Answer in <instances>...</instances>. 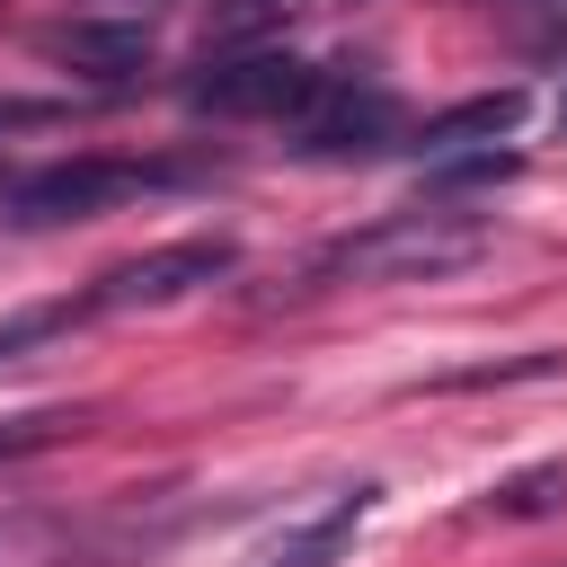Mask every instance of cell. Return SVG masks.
<instances>
[{
  "mask_svg": "<svg viewBox=\"0 0 567 567\" xmlns=\"http://www.w3.org/2000/svg\"><path fill=\"white\" fill-rule=\"evenodd\" d=\"M319 62L301 53H239V62H213L204 80H186V106L195 115H221V124H292L310 97H319Z\"/></svg>",
  "mask_w": 567,
  "mask_h": 567,
  "instance_id": "3",
  "label": "cell"
},
{
  "mask_svg": "<svg viewBox=\"0 0 567 567\" xmlns=\"http://www.w3.org/2000/svg\"><path fill=\"white\" fill-rule=\"evenodd\" d=\"M399 133V97L390 89H354V80H319V97L292 115V151L310 159H354V151H381Z\"/></svg>",
  "mask_w": 567,
  "mask_h": 567,
  "instance_id": "5",
  "label": "cell"
},
{
  "mask_svg": "<svg viewBox=\"0 0 567 567\" xmlns=\"http://www.w3.org/2000/svg\"><path fill=\"white\" fill-rule=\"evenodd\" d=\"M487 248H496V230L478 213L425 204V213H390L372 230L328 239L310 257V284H443V275H470Z\"/></svg>",
  "mask_w": 567,
  "mask_h": 567,
  "instance_id": "1",
  "label": "cell"
},
{
  "mask_svg": "<svg viewBox=\"0 0 567 567\" xmlns=\"http://www.w3.org/2000/svg\"><path fill=\"white\" fill-rule=\"evenodd\" d=\"M230 266H239V248H230L221 230H195V239H168V248H142V257L106 266V275L89 284V301H80V310H168V301H186V292L221 284Z\"/></svg>",
  "mask_w": 567,
  "mask_h": 567,
  "instance_id": "4",
  "label": "cell"
},
{
  "mask_svg": "<svg viewBox=\"0 0 567 567\" xmlns=\"http://www.w3.org/2000/svg\"><path fill=\"white\" fill-rule=\"evenodd\" d=\"M540 9H549V18L523 35V44H532V62H567V0H540Z\"/></svg>",
  "mask_w": 567,
  "mask_h": 567,
  "instance_id": "14",
  "label": "cell"
},
{
  "mask_svg": "<svg viewBox=\"0 0 567 567\" xmlns=\"http://www.w3.org/2000/svg\"><path fill=\"white\" fill-rule=\"evenodd\" d=\"M523 115H532V97H523V89H487V97H461V106L425 115V133H416V142L443 159V151H478V142H505Z\"/></svg>",
  "mask_w": 567,
  "mask_h": 567,
  "instance_id": "8",
  "label": "cell"
},
{
  "mask_svg": "<svg viewBox=\"0 0 567 567\" xmlns=\"http://www.w3.org/2000/svg\"><path fill=\"white\" fill-rule=\"evenodd\" d=\"M44 53L53 62H71V71H97V80H124V71H142L151 62V27H115V18H71V27H53L44 35Z\"/></svg>",
  "mask_w": 567,
  "mask_h": 567,
  "instance_id": "7",
  "label": "cell"
},
{
  "mask_svg": "<svg viewBox=\"0 0 567 567\" xmlns=\"http://www.w3.org/2000/svg\"><path fill=\"white\" fill-rule=\"evenodd\" d=\"M567 354H523V363H470V372H443L434 390H496V381H540V372H558Z\"/></svg>",
  "mask_w": 567,
  "mask_h": 567,
  "instance_id": "12",
  "label": "cell"
},
{
  "mask_svg": "<svg viewBox=\"0 0 567 567\" xmlns=\"http://www.w3.org/2000/svg\"><path fill=\"white\" fill-rule=\"evenodd\" d=\"M284 18H292V0H221L213 9V44H248V35L284 27Z\"/></svg>",
  "mask_w": 567,
  "mask_h": 567,
  "instance_id": "11",
  "label": "cell"
},
{
  "mask_svg": "<svg viewBox=\"0 0 567 567\" xmlns=\"http://www.w3.org/2000/svg\"><path fill=\"white\" fill-rule=\"evenodd\" d=\"M558 496H567V461H540V470H514L505 487H487V514H514L523 523V514H549Z\"/></svg>",
  "mask_w": 567,
  "mask_h": 567,
  "instance_id": "9",
  "label": "cell"
},
{
  "mask_svg": "<svg viewBox=\"0 0 567 567\" xmlns=\"http://www.w3.org/2000/svg\"><path fill=\"white\" fill-rule=\"evenodd\" d=\"M27 124H62L53 97H0V133H27Z\"/></svg>",
  "mask_w": 567,
  "mask_h": 567,
  "instance_id": "15",
  "label": "cell"
},
{
  "mask_svg": "<svg viewBox=\"0 0 567 567\" xmlns=\"http://www.w3.org/2000/svg\"><path fill=\"white\" fill-rule=\"evenodd\" d=\"M523 159L514 151H496V142H478V151H443V168H434V186H496V177H514Z\"/></svg>",
  "mask_w": 567,
  "mask_h": 567,
  "instance_id": "10",
  "label": "cell"
},
{
  "mask_svg": "<svg viewBox=\"0 0 567 567\" xmlns=\"http://www.w3.org/2000/svg\"><path fill=\"white\" fill-rule=\"evenodd\" d=\"M204 177L195 159H53V168H27L0 186V221L18 230H44V221H97L133 195H159V186H186Z\"/></svg>",
  "mask_w": 567,
  "mask_h": 567,
  "instance_id": "2",
  "label": "cell"
},
{
  "mask_svg": "<svg viewBox=\"0 0 567 567\" xmlns=\"http://www.w3.org/2000/svg\"><path fill=\"white\" fill-rule=\"evenodd\" d=\"M372 496H381L372 478H354V487H337V496H328V505H319L310 523H292V532H284V540H275V549L257 558V567H337V549L354 540V523L372 514Z\"/></svg>",
  "mask_w": 567,
  "mask_h": 567,
  "instance_id": "6",
  "label": "cell"
},
{
  "mask_svg": "<svg viewBox=\"0 0 567 567\" xmlns=\"http://www.w3.org/2000/svg\"><path fill=\"white\" fill-rule=\"evenodd\" d=\"M80 310H18V319H0V363H18V354H35L44 337H62Z\"/></svg>",
  "mask_w": 567,
  "mask_h": 567,
  "instance_id": "13",
  "label": "cell"
}]
</instances>
